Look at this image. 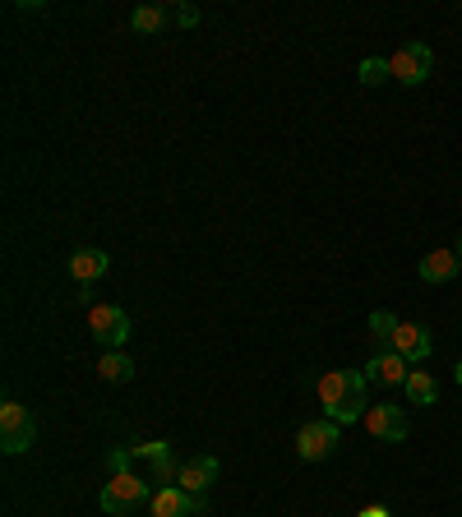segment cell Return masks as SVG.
Returning a JSON list of instances; mask_svg holds the SVG:
<instances>
[{
    "mask_svg": "<svg viewBox=\"0 0 462 517\" xmlns=\"http://www.w3.org/2000/svg\"><path fill=\"white\" fill-rule=\"evenodd\" d=\"M37 444V421H33V411L24 407V402H0V448L10 457L28 453V448Z\"/></svg>",
    "mask_w": 462,
    "mask_h": 517,
    "instance_id": "obj_1",
    "label": "cell"
},
{
    "mask_svg": "<svg viewBox=\"0 0 462 517\" xmlns=\"http://www.w3.org/2000/svg\"><path fill=\"white\" fill-rule=\"evenodd\" d=\"M148 499H153V490H148V481H139L134 471H125V476H111V481L102 485V513H111V517L134 513V508L148 504Z\"/></svg>",
    "mask_w": 462,
    "mask_h": 517,
    "instance_id": "obj_2",
    "label": "cell"
},
{
    "mask_svg": "<svg viewBox=\"0 0 462 517\" xmlns=\"http://www.w3.org/2000/svg\"><path fill=\"white\" fill-rule=\"evenodd\" d=\"M389 74L398 79V84H407V88L426 84L430 74H435V51H430L426 42H407V47H398L389 56Z\"/></svg>",
    "mask_w": 462,
    "mask_h": 517,
    "instance_id": "obj_3",
    "label": "cell"
},
{
    "mask_svg": "<svg viewBox=\"0 0 462 517\" xmlns=\"http://www.w3.org/2000/svg\"><path fill=\"white\" fill-rule=\"evenodd\" d=\"M88 328H93L102 351H121L130 342V314L121 305H93L88 310Z\"/></svg>",
    "mask_w": 462,
    "mask_h": 517,
    "instance_id": "obj_4",
    "label": "cell"
},
{
    "mask_svg": "<svg viewBox=\"0 0 462 517\" xmlns=\"http://www.w3.org/2000/svg\"><path fill=\"white\" fill-rule=\"evenodd\" d=\"M342 425L338 421H305L301 430H296V453H301V462H324V457H333V448H338L342 439Z\"/></svg>",
    "mask_w": 462,
    "mask_h": 517,
    "instance_id": "obj_5",
    "label": "cell"
},
{
    "mask_svg": "<svg viewBox=\"0 0 462 517\" xmlns=\"http://www.w3.org/2000/svg\"><path fill=\"white\" fill-rule=\"evenodd\" d=\"M153 517H204L208 513V494H185L181 485H158L148 499Z\"/></svg>",
    "mask_w": 462,
    "mask_h": 517,
    "instance_id": "obj_6",
    "label": "cell"
},
{
    "mask_svg": "<svg viewBox=\"0 0 462 517\" xmlns=\"http://www.w3.org/2000/svg\"><path fill=\"white\" fill-rule=\"evenodd\" d=\"M361 425L379 444H402V439H407V416H402L393 402H375V407L361 416Z\"/></svg>",
    "mask_w": 462,
    "mask_h": 517,
    "instance_id": "obj_7",
    "label": "cell"
},
{
    "mask_svg": "<svg viewBox=\"0 0 462 517\" xmlns=\"http://www.w3.org/2000/svg\"><path fill=\"white\" fill-rule=\"evenodd\" d=\"M389 351H398L407 365H421V361H430V351H435V337H430L426 324H398V333H393V347H389Z\"/></svg>",
    "mask_w": 462,
    "mask_h": 517,
    "instance_id": "obj_8",
    "label": "cell"
},
{
    "mask_svg": "<svg viewBox=\"0 0 462 517\" xmlns=\"http://www.w3.org/2000/svg\"><path fill=\"white\" fill-rule=\"evenodd\" d=\"M218 471H222V462L218 457H190L181 467V476H176V485H181L185 494H208L213 490V481H218Z\"/></svg>",
    "mask_w": 462,
    "mask_h": 517,
    "instance_id": "obj_9",
    "label": "cell"
},
{
    "mask_svg": "<svg viewBox=\"0 0 462 517\" xmlns=\"http://www.w3.org/2000/svg\"><path fill=\"white\" fill-rule=\"evenodd\" d=\"M65 268H70V277L79 282V287H93V282H102L111 268V254L107 250H74L70 259H65Z\"/></svg>",
    "mask_w": 462,
    "mask_h": 517,
    "instance_id": "obj_10",
    "label": "cell"
},
{
    "mask_svg": "<svg viewBox=\"0 0 462 517\" xmlns=\"http://www.w3.org/2000/svg\"><path fill=\"white\" fill-rule=\"evenodd\" d=\"M365 374H370V384L402 388L412 370H407V361H402L398 351H379V356H370V361H365Z\"/></svg>",
    "mask_w": 462,
    "mask_h": 517,
    "instance_id": "obj_11",
    "label": "cell"
},
{
    "mask_svg": "<svg viewBox=\"0 0 462 517\" xmlns=\"http://www.w3.org/2000/svg\"><path fill=\"white\" fill-rule=\"evenodd\" d=\"M458 250H430L426 259H421V268H416V273H421V282H430V287H435V282H453V277H458Z\"/></svg>",
    "mask_w": 462,
    "mask_h": 517,
    "instance_id": "obj_12",
    "label": "cell"
},
{
    "mask_svg": "<svg viewBox=\"0 0 462 517\" xmlns=\"http://www.w3.org/2000/svg\"><path fill=\"white\" fill-rule=\"evenodd\" d=\"M356 384V370H324V379H319V402H324V411H333L342 402V397L352 393Z\"/></svg>",
    "mask_w": 462,
    "mask_h": 517,
    "instance_id": "obj_13",
    "label": "cell"
},
{
    "mask_svg": "<svg viewBox=\"0 0 462 517\" xmlns=\"http://www.w3.org/2000/svg\"><path fill=\"white\" fill-rule=\"evenodd\" d=\"M402 393H407L412 407H435V402H439V384H435V374H430V370H412V374H407Z\"/></svg>",
    "mask_w": 462,
    "mask_h": 517,
    "instance_id": "obj_14",
    "label": "cell"
},
{
    "mask_svg": "<svg viewBox=\"0 0 462 517\" xmlns=\"http://www.w3.org/2000/svg\"><path fill=\"white\" fill-rule=\"evenodd\" d=\"M167 19H171L167 5H139V10L130 14V28H134V33H162Z\"/></svg>",
    "mask_w": 462,
    "mask_h": 517,
    "instance_id": "obj_15",
    "label": "cell"
},
{
    "mask_svg": "<svg viewBox=\"0 0 462 517\" xmlns=\"http://www.w3.org/2000/svg\"><path fill=\"white\" fill-rule=\"evenodd\" d=\"M98 374L107 379V384H125L134 374V361L125 356V351H102V361H98Z\"/></svg>",
    "mask_w": 462,
    "mask_h": 517,
    "instance_id": "obj_16",
    "label": "cell"
},
{
    "mask_svg": "<svg viewBox=\"0 0 462 517\" xmlns=\"http://www.w3.org/2000/svg\"><path fill=\"white\" fill-rule=\"evenodd\" d=\"M384 79H393V74H389V56H365V61H361V84L365 88H379Z\"/></svg>",
    "mask_w": 462,
    "mask_h": 517,
    "instance_id": "obj_17",
    "label": "cell"
},
{
    "mask_svg": "<svg viewBox=\"0 0 462 517\" xmlns=\"http://www.w3.org/2000/svg\"><path fill=\"white\" fill-rule=\"evenodd\" d=\"M393 333H398V319H393L389 310H375V314H370V337H375V342L393 347Z\"/></svg>",
    "mask_w": 462,
    "mask_h": 517,
    "instance_id": "obj_18",
    "label": "cell"
},
{
    "mask_svg": "<svg viewBox=\"0 0 462 517\" xmlns=\"http://www.w3.org/2000/svg\"><path fill=\"white\" fill-rule=\"evenodd\" d=\"M130 457H134V448H111V453H107L111 476H125V471H130Z\"/></svg>",
    "mask_w": 462,
    "mask_h": 517,
    "instance_id": "obj_19",
    "label": "cell"
},
{
    "mask_svg": "<svg viewBox=\"0 0 462 517\" xmlns=\"http://www.w3.org/2000/svg\"><path fill=\"white\" fill-rule=\"evenodd\" d=\"M176 24H181V28H195V24H199V10H195V5H176Z\"/></svg>",
    "mask_w": 462,
    "mask_h": 517,
    "instance_id": "obj_20",
    "label": "cell"
},
{
    "mask_svg": "<svg viewBox=\"0 0 462 517\" xmlns=\"http://www.w3.org/2000/svg\"><path fill=\"white\" fill-rule=\"evenodd\" d=\"M356 517H393V513H389V508H384V504H370V508H361V513H356Z\"/></svg>",
    "mask_w": 462,
    "mask_h": 517,
    "instance_id": "obj_21",
    "label": "cell"
},
{
    "mask_svg": "<svg viewBox=\"0 0 462 517\" xmlns=\"http://www.w3.org/2000/svg\"><path fill=\"white\" fill-rule=\"evenodd\" d=\"M453 379H458V388H462V361H458V365H453Z\"/></svg>",
    "mask_w": 462,
    "mask_h": 517,
    "instance_id": "obj_22",
    "label": "cell"
},
{
    "mask_svg": "<svg viewBox=\"0 0 462 517\" xmlns=\"http://www.w3.org/2000/svg\"><path fill=\"white\" fill-rule=\"evenodd\" d=\"M458 259H462V236H458Z\"/></svg>",
    "mask_w": 462,
    "mask_h": 517,
    "instance_id": "obj_23",
    "label": "cell"
}]
</instances>
